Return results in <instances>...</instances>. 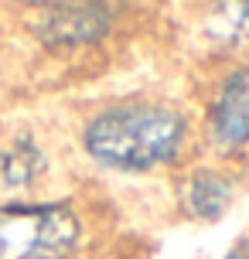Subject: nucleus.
<instances>
[{"instance_id": "nucleus-1", "label": "nucleus", "mask_w": 249, "mask_h": 259, "mask_svg": "<svg viewBox=\"0 0 249 259\" xmlns=\"http://www.w3.org/2000/svg\"><path fill=\"white\" fill-rule=\"evenodd\" d=\"M181 130V119L164 106H116L89 123L86 147L103 164L144 170L178 150Z\"/></svg>"}, {"instance_id": "nucleus-2", "label": "nucleus", "mask_w": 249, "mask_h": 259, "mask_svg": "<svg viewBox=\"0 0 249 259\" xmlns=\"http://www.w3.org/2000/svg\"><path fill=\"white\" fill-rule=\"evenodd\" d=\"M79 239V222L62 205L0 208V259H65Z\"/></svg>"}, {"instance_id": "nucleus-5", "label": "nucleus", "mask_w": 249, "mask_h": 259, "mask_svg": "<svg viewBox=\"0 0 249 259\" xmlns=\"http://www.w3.org/2000/svg\"><path fill=\"white\" fill-rule=\"evenodd\" d=\"M38 167H41V157L31 147L0 150V191H17V188L31 184Z\"/></svg>"}, {"instance_id": "nucleus-4", "label": "nucleus", "mask_w": 249, "mask_h": 259, "mask_svg": "<svg viewBox=\"0 0 249 259\" xmlns=\"http://www.w3.org/2000/svg\"><path fill=\"white\" fill-rule=\"evenodd\" d=\"M215 133L225 143L249 140V68H239L215 99Z\"/></svg>"}, {"instance_id": "nucleus-7", "label": "nucleus", "mask_w": 249, "mask_h": 259, "mask_svg": "<svg viewBox=\"0 0 249 259\" xmlns=\"http://www.w3.org/2000/svg\"><path fill=\"white\" fill-rule=\"evenodd\" d=\"M229 259H249V242H242V246H239V249H236V252H232Z\"/></svg>"}, {"instance_id": "nucleus-3", "label": "nucleus", "mask_w": 249, "mask_h": 259, "mask_svg": "<svg viewBox=\"0 0 249 259\" xmlns=\"http://www.w3.org/2000/svg\"><path fill=\"white\" fill-rule=\"evenodd\" d=\"M106 27V11L96 4H58L45 7L38 17V34L48 45H86Z\"/></svg>"}, {"instance_id": "nucleus-6", "label": "nucleus", "mask_w": 249, "mask_h": 259, "mask_svg": "<svg viewBox=\"0 0 249 259\" xmlns=\"http://www.w3.org/2000/svg\"><path fill=\"white\" fill-rule=\"evenodd\" d=\"M225 201H229V184H225V178L212 174V170H201V174L191 178L188 205L195 208L198 215H219Z\"/></svg>"}]
</instances>
